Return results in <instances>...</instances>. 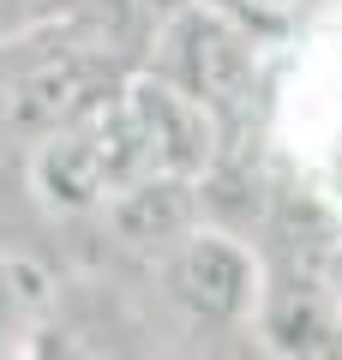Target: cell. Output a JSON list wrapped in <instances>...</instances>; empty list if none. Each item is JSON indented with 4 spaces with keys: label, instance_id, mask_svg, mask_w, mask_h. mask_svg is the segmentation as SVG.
Wrapping results in <instances>:
<instances>
[{
    "label": "cell",
    "instance_id": "8",
    "mask_svg": "<svg viewBox=\"0 0 342 360\" xmlns=\"http://www.w3.org/2000/svg\"><path fill=\"white\" fill-rule=\"evenodd\" d=\"M324 283H330V295H336V307H342V246L330 252V264H324Z\"/></svg>",
    "mask_w": 342,
    "mask_h": 360
},
{
    "label": "cell",
    "instance_id": "5",
    "mask_svg": "<svg viewBox=\"0 0 342 360\" xmlns=\"http://www.w3.org/2000/svg\"><path fill=\"white\" fill-rule=\"evenodd\" d=\"M54 295H61L54 270H42L25 252H0V360L37 348V336L49 330Z\"/></svg>",
    "mask_w": 342,
    "mask_h": 360
},
{
    "label": "cell",
    "instance_id": "6",
    "mask_svg": "<svg viewBox=\"0 0 342 360\" xmlns=\"http://www.w3.org/2000/svg\"><path fill=\"white\" fill-rule=\"evenodd\" d=\"M204 6H216L222 18H234L241 30H253V37L265 42V37L294 30V25H300V18L318 6V0H204Z\"/></svg>",
    "mask_w": 342,
    "mask_h": 360
},
{
    "label": "cell",
    "instance_id": "3",
    "mask_svg": "<svg viewBox=\"0 0 342 360\" xmlns=\"http://www.w3.org/2000/svg\"><path fill=\"white\" fill-rule=\"evenodd\" d=\"M258 336H265L270 354H300V360H318V354H342V307L330 295L324 270H277L258 283V300H253V319Z\"/></svg>",
    "mask_w": 342,
    "mask_h": 360
},
{
    "label": "cell",
    "instance_id": "4",
    "mask_svg": "<svg viewBox=\"0 0 342 360\" xmlns=\"http://www.w3.org/2000/svg\"><path fill=\"white\" fill-rule=\"evenodd\" d=\"M96 210L127 252L163 258L186 229L204 222V174H139L114 186Z\"/></svg>",
    "mask_w": 342,
    "mask_h": 360
},
{
    "label": "cell",
    "instance_id": "2",
    "mask_svg": "<svg viewBox=\"0 0 342 360\" xmlns=\"http://www.w3.org/2000/svg\"><path fill=\"white\" fill-rule=\"evenodd\" d=\"M163 288L180 312H192L198 324H246L253 319L258 283H265V264L253 258V246L241 234L198 222L186 229L163 258Z\"/></svg>",
    "mask_w": 342,
    "mask_h": 360
},
{
    "label": "cell",
    "instance_id": "7",
    "mask_svg": "<svg viewBox=\"0 0 342 360\" xmlns=\"http://www.w3.org/2000/svg\"><path fill=\"white\" fill-rule=\"evenodd\" d=\"M84 0H0V49L18 37H37V30L61 25V18H72Z\"/></svg>",
    "mask_w": 342,
    "mask_h": 360
},
{
    "label": "cell",
    "instance_id": "1",
    "mask_svg": "<svg viewBox=\"0 0 342 360\" xmlns=\"http://www.w3.org/2000/svg\"><path fill=\"white\" fill-rule=\"evenodd\" d=\"M144 72L175 84L186 103H198L216 120V132H228L253 108L258 37L241 30L234 18H222L216 6H204V0H175L163 13V25L151 30V60H144Z\"/></svg>",
    "mask_w": 342,
    "mask_h": 360
}]
</instances>
